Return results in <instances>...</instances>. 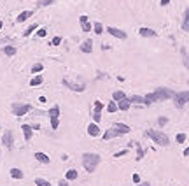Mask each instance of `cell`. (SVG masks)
<instances>
[{"instance_id": "6da1fadb", "label": "cell", "mask_w": 189, "mask_h": 186, "mask_svg": "<svg viewBox=\"0 0 189 186\" xmlns=\"http://www.w3.org/2000/svg\"><path fill=\"white\" fill-rule=\"evenodd\" d=\"M175 93L172 90H168V88H156L152 93H149V95H145V106H149V104H154V102H163L166 98H173Z\"/></svg>"}, {"instance_id": "7a4b0ae2", "label": "cell", "mask_w": 189, "mask_h": 186, "mask_svg": "<svg viewBox=\"0 0 189 186\" xmlns=\"http://www.w3.org/2000/svg\"><path fill=\"white\" fill-rule=\"evenodd\" d=\"M98 165H100V156L96 153H84L82 154V167L86 169V172H94Z\"/></svg>"}, {"instance_id": "3957f363", "label": "cell", "mask_w": 189, "mask_h": 186, "mask_svg": "<svg viewBox=\"0 0 189 186\" xmlns=\"http://www.w3.org/2000/svg\"><path fill=\"white\" fill-rule=\"evenodd\" d=\"M145 135L152 139L154 144H158V146H168L170 144V137L166 135L165 132H159V130H145Z\"/></svg>"}, {"instance_id": "277c9868", "label": "cell", "mask_w": 189, "mask_h": 186, "mask_svg": "<svg viewBox=\"0 0 189 186\" xmlns=\"http://www.w3.org/2000/svg\"><path fill=\"white\" fill-rule=\"evenodd\" d=\"M32 109V106H28V104H21V102H14L12 106H10V111H12V114L14 116H25L26 112Z\"/></svg>"}, {"instance_id": "5b68a950", "label": "cell", "mask_w": 189, "mask_h": 186, "mask_svg": "<svg viewBox=\"0 0 189 186\" xmlns=\"http://www.w3.org/2000/svg\"><path fill=\"white\" fill-rule=\"evenodd\" d=\"M47 114H49V119H51V128L56 130L58 125H60V107L58 106H52Z\"/></svg>"}, {"instance_id": "8992f818", "label": "cell", "mask_w": 189, "mask_h": 186, "mask_svg": "<svg viewBox=\"0 0 189 186\" xmlns=\"http://www.w3.org/2000/svg\"><path fill=\"white\" fill-rule=\"evenodd\" d=\"M173 102L177 107H184L187 102H189V91H178L173 95Z\"/></svg>"}, {"instance_id": "52a82bcc", "label": "cell", "mask_w": 189, "mask_h": 186, "mask_svg": "<svg viewBox=\"0 0 189 186\" xmlns=\"http://www.w3.org/2000/svg\"><path fill=\"white\" fill-rule=\"evenodd\" d=\"M61 84L67 86V88H70L72 91H84V88H86L84 82H74V81H70V79H67V77L61 81Z\"/></svg>"}, {"instance_id": "ba28073f", "label": "cell", "mask_w": 189, "mask_h": 186, "mask_svg": "<svg viewBox=\"0 0 189 186\" xmlns=\"http://www.w3.org/2000/svg\"><path fill=\"white\" fill-rule=\"evenodd\" d=\"M2 144L7 148V149H12V144H14V135L10 130H5L4 132V137H2Z\"/></svg>"}, {"instance_id": "9c48e42d", "label": "cell", "mask_w": 189, "mask_h": 186, "mask_svg": "<svg viewBox=\"0 0 189 186\" xmlns=\"http://www.w3.org/2000/svg\"><path fill=\"white\" fill-rule=\"evenodd\" d=\"M107 32H109L112 37H116V39H121V40H124L126 37H128V35H126V32H123L121 28H116V26H109V28H107Z\"/></svg>"}, {"instance_id": "30bf717a", "label": "cell", "mask_w": 189, "mask_h": 186, "mask_svg": "<svg viewBox=\"0 0 189 186\" xmlns=\"http://www.w3.org/2000/svg\"><path fill=\"white\" fill-rule=\"evenodd\" d=\"M119 135H121V133L112 127L110 130H105L103 132V140H110V139H116V137H119Z\"/></svg>"}, {"instance_id": "8fae6325", "label": "cell", "mask_w": 189, "mask_h": 186, "mask_svg": "<svg viewBox=\"0 0 189 186\" xmlns=\"http://www.w3.org/2000/svg\"><path fill=\"white\" fill-rule=\"evenodd\" d=\"M114 128L117 130L121 135H126V133H130V132H131V128H130L128 125H124V123H114Z\"/></svg>"}, {"instance_id": "7c38bea8", "label": "cell", "mask_w": 189, "mask_h": 186, "mask_svg": "<svg viewBox=\"0 0 189 186\" xmlns=\"http://www.w3.org/2000/svg\"><path fill=\"white\" fill-rule=\"evenodd\" d=\"M88 135L89 137H98L100 135V127L96 125V123H91V125L88 127Z\"/></svg>"}, {"instance_id": "4fadbf2b", "label": "cell", "mask_w": 189, "mask_h": 186, "mask_svg": "<svg viewBox=\"0 0 189 186\" xmlns=\"http://www.w3.org/2000/svg\"><path fill=\"white\" fill-rule=\"evenodd\" d=\"M81 51H82V53H86V55H89L91 51H93V40L91 39L84 40V42L81 44Z\"/></svg>"}, {"instance_id": "5bb4252c", "label": "cell", "mask_w": 189, "mask_h": 186, "mask_svg": "<svg viewBox=\"0 0 189 186\" xmlns=\"http://www.w3.org/2000/svg\"><path fill=\"white\" fill-rule=\"evenodd\" d=\"M138 34H140L142 37H156V35H158L152 28H147V26H142V28L138 30Z\"/></svg>"}, {"instance_id": "9a60e30c", "label": "cell", "mask_w": 189, "mask_h": 186, "mask_svg": "<svg viewBox=\"0 0 189 186\" xmlns=\"http://www.w3.org/2000/svg\"><path fill=\"white\" fill-rule=\"evenodd\" d=\"M35 158H37V162H40V163H44V165L51 163V158L47 156V154H46V153H40V151H37V153H35Z\"/></svg>"}, {"instance_id": "2e32d148", "label": "cell", "mask_w": 189, "mask_h": 186, "mask_svg": "<svg viewBox=\"0 0 189 186\" xmlns=\"http://www.w3.org/2000/svg\"><path fill=\"white\" fill-rule=\"evenodd\" d=\"M21 130H23L25 140H30L32 135H33V130H32V127H30V125H21Z\"/></svg>"}, {"instance_id": "e0dca14e", "label": "cell", "mask_w": 189, "mask_h": 186, "mask_svg": "<svg viewBox=\"0 0 189 186\" xmlns=\"http://www.w3.org/2000/svg\"><path fill=\"white\" fill-rule=\"evenodd\" d=\"M79 177V172L75 170V169H70V170H67V174H65V179L70 183V181H75Z\"/></svg>"}, {"instance_id": "ac0fdd59", "label": "cell", "mask_w": 189, "mask_h": 186, "mask_svg": "<svg viewBox=\"0 0 189 186\" xmlns=\"http://www.w3.org/2000/svg\"><path fill=\"white\" fill-rule=\"evenodd\" d=\"M9 172H10V177H14V179H23V177H25V172L21 170V169H16V167H14V169H10Z\"/></svg>"}, {"instance_id": "d6986e66", "label": "cell", "mask_w": 189, "mask_h": 186, "mask_svg": "<svg viewBox=\"0 0 189 186\" xmlns=\"http://www.w3.org/2000/svg\"><path fill=\"white\" fill-rule=\"evenodd\" d=\"M130 107H131V104H130V100H128V98H124V100H119V102H117V109L123 111V112H124V111H128Z\"/></svg>"}, {"instance_id": "ffe728a7", "label": "cell", "mask_w": 189, "mask_h": 186, "mask_svg": "<svg viewBox=\"0 0 189 186\" xmlns=\"http://www.w3.org/2000/svg\"><path fill=\"white\" fill-rule=\"evenodd\" d=\"M32 14H33L32 11H23V13H19V16L16 18V21H18V23H25V21H26V19H28Z\"/></svg>"}, {"instance_id": "44dd1931", "label": "cell", "mask_w": 189, "mask_h": 186, "mask_svg": "<svg viewBox=\"0 0 189 186\" xmlns=\"http://www.w3.org/2000/svg\"><path fill=\"white\" fill-rule=\"evenodd\" d=\"M124 98H128L124 91H119V90H117V91L112 93V100H114V102H119V100H124Z\"/></svg>"}, {"instance_id": "7402d4cb", "label": "cell", "mask_w": 189, "mask_h": 186, "mask_svg": "<svg viewBox=\"0 0 189 186\" xmlns=\"http://www.w3.org/2000/svg\"><path fill=\"white\" fill-rule=\"evenodd\" d=\"M42 81H44V77H42L40 74H37V76H33V77L30 79V86H40Z\"/></svg>"}, {"instance_id": "603a6c76", "label": "cell", "mask_w": 189, "mask_h": 186, "mask_svg": "<svg viewBox=\"0 0 189 186\" xmlns=\"http://www.w3.org/2000/svg\"><path fill=\"white\" fill-rule=\"evenodd\" d=\"M182 30H184V32H189V9H186V13H184V21H182Z\"/></svg>"}, {"instance_id": "cb8c5ba5", "label": "cell", "mask_w": 189, "mask_h": 186, "mask_svg": "<svg viewBox=\"0 0 189 186\" xmlns=\"http://www.w3.org/2000/svg\"><path fill=\"white\" fill-rule=\"evenodd\" d=\"M128 100H130V104H144V106H145V98H144V97H138V95H133V97H130Z\"/></svg>"}, {"instance_id": "d4e9b609", "label": "cell", "mask_w": 189, "mask_h": 186, "mask_svg": "<svg viewBox=\"0 0 189 186\" xmlns=\"http://www.w3.org/2000/svg\"><path fill=\"white\" fill-rule=\"evenodd\" d=\"M42 70H44V65H42L40 61H39V63H35L33 67H32V74H35V76H37V74H40Z\"/></svg>"}, {"instance_id": "484cf974", "label": "cell", "mask_w": 189, "mask_h": 186, "mask_svg": "<svg viewBox=\"0 0 189 186\" xmlns=\"http://www.w3.org/2000/svg\"><path fill=\"white\" fill-rule=\"evenodd\" d=\"M93 32H94V34H96V35H102V34H103V25L96 21V23H94V25H93Z\"/></svg>"}, {"instance_id": "4316f807", "label": "cell", "mask_w": 189, "mask_h": 186, "mask_svg": "<svg viewBox=\"0 0 189 186\" xmlns=\"http://www.w3.org/2000/svg\"><path fill=\"white\" fill-rule=\"evenodd\" d=\"M37 28H39V25H30V26H28V28L25 30V32H23V35H25V37H30V35L33 34Z\"/></svg>"}, {"instance_id": "83f0119b", "label": "cell", "mask_w": 189, "mask_h": 186, "mask_svg": "<svg viewBox=\"0 0 189 186\" xmlns=\"http://www.w3.org/2000/svg\"><path fill=\"white\" fill-rule=\"evenodd\" d=\"M4 53H5L7 56H14V55H16V47H14V46H5V47H4Z\"/></svg>"}, {"instance_id": "f1b7e54d", "label": "cell", "mask_w": 189, "mask_h": 186, "mask_svg": "<svg viewBox=\"0 0 189 186\" xmlns=\"http://www.w3.org/2000/svg\"><path fill=\"white\" fill-rule=\"evenodd\" d=\"M107 111H109V112H116V111H119V109H117V102H114V100H112V102H109V104H107Z\"/></svg>"}, {"instance_id": "f546056e", "label": "cell", "mask_w": 189, "mask_h": 186, "mask_svg": "<svg viewBox=\"0 0 189 186\" xmlns=\"http://www.w3.org/2000/svg\"><path fill=\"white\" fill-rule=\"evenodd\" d=\"M135 146H136V160H142V158H144V149H142V146H140L138 142H136Z\"/></svg>"}, {"instance_id": "4dcf8cb0", "label": "cell", "mask_w": 189, "mask_h": 186, "mask_svg": "<svg viewBox=\"0 0 189 186\" xmlns=\"http://www.w3.org/2000/svg\"><path fill=\"white\" fill-rule=\"evenodd\" d=\"M35 184H37V186H51V183H49L47 179H42V177H37V179H35Z\"/></svg>"}, {"instance_id": "1f68e13d", "label": "cell", "mask_w": 189, "mask_h": 186, "mask_svg": "<svg viewBox=\"0 0 189 186\" xmlns=\"http://www.w3.org/2000/svg\"><path fill=\"white\" fill-rule=\"evenodd\" d=\"M52 4H54V0H39L37 2L39 7H47V5H52Z\"/></svg>"}, {"instance_id": "d6a6232c", "label": "cell", "mask_w": 189, "mask_h": 186, "mask_svg": "<svg viewBox=\"0 0 189 186\" xmlns=\"http://www.w3.org/2000/svg\"><path fill=\"white\" fill-rule=\"evenodd\" d=\"M180 55H182V61H184V65H186V67H189V58H187V51H186L184 47L180 49Z\"/></svg>"}, {"instance_id": "836d02e7", "label": "cell", "mask_w": 189, "mask_h": 186, "mask_svg": "<svg viewBox=\"0 0 189 186\" xmlns=\"http://www.w3.org/2000/svg\"><path fill=\"white\" fill-rule=\"evenodd\" d=\"M81 28H82V32H91L93 25H91L89 21H86V23H81Z\"/></svg>"}, {"instance_id": "e575fe53", "label": "cell", "mask_w": 189, "mask_h": 186, "mask_svg": "<svg viewBox=\"0 0 189 186\" xmlns=\"http://www.w3.org/2000/svg\"><path fill=\"white\" fill-rule=\"evenodd\" d=\"M102 109H103V104H102L100 100H96V102H94V109H93V112H100V114H102Z\"/></svg>"}, {"instance_id": "d590c367", "label": "cell", "mask_w": 189, "mask_h": 186, "mask_svg": "<svg viewBox=\"0 0 189 186\" xmlns=\"http://www.w3.org/2000/svg\"><path fill=\"white\" fill-rule=\"evenodd\" d=\"M175 140H177V144H184L186 142V133H177Z\"/></svg>"}, {"instance_id": "8d00e7d4", "label": "cell", "mask_w": 189, "mask_h": 186, "mask_svg": "<svg viewBox=\"0 0 189 186\" xmlns=\"http://www.w3.org/2000/svg\"><path fill=\"white\" fill-rule=\"evenodd\" d=\"M166 123H168V118H166V116H159V118H158V125H159V127L166 125Z\"/></svg>"}, {"instance_id": "74e56055", "label": "cell", "mask_w": 189, "mask_h": 186, "mask_svg": "<svg viewBox=\"0 0 189 186\" xmlns=\"http://www.w3.org/2000/svg\"><path fill=\"white\" fill-rule=\"evenodd\" d=\"M128 153V149H123V151H117V153H114V158H121V156H124V154Z\"/></svg>"}, {"instance_id": "f35d334b", "label": "cell", "mask_w": 189, "mask_h": 186, "mask_svg": "<svg viewBox=\"0 0 189 186\" xmlns=\"http://www.w3.org/2000/svg\"><path fill=\"white\" fill-rule=\"evenodd\" d=\"M61 44V37H54L51 40V46H60Z\"/></svg>"}, {"instance_id": "ab89813d", "label": "cell", "mask_w": 189, "mask_h": 186, "mask_svg": "<svg viewBox=\"0 0 189 186\" xmlns=\"http://www.w3.org/2000/svg\"><path fill=\"white\" fill-rule=\"evenodd\" d=\"M102 119V114L100 112H93V123H98Z\"/></svg>"}, {"instance_id": "60d3db41", "label": "cell", "mask_w": 189, "mask_h": 186, "mask_svg": "<svg viewBox=\"0 0 189 186\" xmlns=\"http://www.w3.org/2000/svg\"><path fill=\"white\" fill-rule=\"evenodd\" d=\"M37 35H39V37H46V35H47V30H46V28H39Z\"/></svg>"}, {"instance_id": "b9f144b4", "label": "cell", "mask_w": 189, "mask_h": 186, "mask_svg": "<svg viewBox=\"0 0 189 186\" xmlns=\"http://www.w3.org/2000/svg\"><path fill=\"white\" fill-rule=\"evenodd\" d=\"M131 179H133L135 184H138V183H140V175H138V174H133V177H131Z\"/></svg>"}, {"instance_id": "7bdbcfd3", "label": "cell", "mask_w": 189, "mask_h": 186, "mask_svg": "<svg viewBox=\"0 0 189 186\" xmlns=\"http://www.w3.org/2000/svg\"><path fill=\"white\" fill-rule=\"evenodd\" d=\"M58 186H68V181H67V179H61V181L58 183Z\"/></svg>"}, {"instance_id": "ee69618b", "label": "cell", "mask_w": 189, "mask_h": 186, "mask_svg": "<svg viewBox=\"0 0 189 186\" xmlns=\"http://www.w3.org/2000/svg\"><path fill=\"white\" fill-rule=\"evenodd\" d=\"M79 21H81V23H86V21H88V16H81Z\"/></svg>"}, {"instance_id": "f6af8a7d", "label": "cell", "mask_w": 189, "mask_h": 186, "mask_svg": "<svg viewBox=\"0 0 189 186\" xmlns=\"http://www.w3.org/2000/svg\"><path fill=\"white\" fill-rule=\"evenodd\" d=\"M159 4H161V5L165 7V5H168V4H170V0H161V2H159Z\"/></svg>"}, {"instance_id": "bcb514c9", "label": "cell", "mask_w": 189, "mask_h": 186, "mask_svg": "<svg viewBox=\"0 0 189 186\" xmlns=\"http://www.w3.org/2000/svg\"><path fill=\"white\" fill-rule=\"evenodd\" d=\"M32 130H40V125H30Z\"/></svg>"}, {"instance_id": "7dc6e473", "label": "cell", "mask_w": 189, "mask_h": 186, "mask_svg": "<svg viewBox=\"0 0 189 186\" xmlns=\"http://www.w3.org/2000/svg\"><path fill=\"white\" fill-rule=\"evenodd\" d=\"M135 186H151V183H138V184H135Z\"/></svg>"}, {"instance_id": "c3c4849f", "label": "cell", "mask_w": 189, "mask_h": 186, "mask_svg": "<svg viewBox=\"0 0 189 186\" xmlns=\"http://www.w3.org/2000/svg\"><path fill=\"white\" fill-rule=\"evenodd\" d=\"M184 156H189V146H187V148L184 149Z\"/></svg>"}, {"instance_id": "681fc988", "label": "cell", "mask_w": 189, "mask_h": 186, "mask_svg": "<svg viewBox=\"0 0 189 186\" xmlns=\"http://www.w3.org/2000/svg\"><path fill=\"white\" fill-rule=\"evenodd\" d=\"M2 25H4V23H2V21H0V30H2Z\"/></svg>"}, {"instance_id": "f907efd6", "label": "cell", "mask_w": 189, "mask_h": 186, "mask_svg": "<svg viewBox=\"0 0 189 186\" xmlns=\"http://www.w3.org/2000/svg\"><path fill=\"white\" fill-rule=\"evenodd\" d=\"M0 154H2V148H0Z\"/></svg>"}, {"instance_id": "816d5d0a", "label": "cell", "mask_w": 189, "mask_h": 186, "mask_svg": "<svg viewBox=\"0 0 189 186\" xmlns=\"http://www.w3.org/2000/svg\"><path fill=\"white\" fill-rule=\"evenodd\" d=\"M187 86H189V81H187Z\"/></svg>"}]
</instances>
